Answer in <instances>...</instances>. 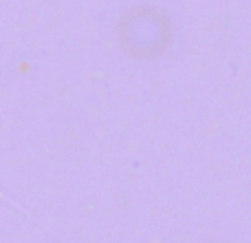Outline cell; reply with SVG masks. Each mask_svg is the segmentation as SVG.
<instances>
[{
  "instance_id": "1",
  "label": "cell",
  "mask_w": 251,
  "mask_h": 243,
  "mask_svg": "<svg viewBox=\"0 0 251 243\" xmlns=\"http://www.w3.org/2000/svg\"><path fill=\"white\" fill-rule=\"evenodd\" d=\"M49 243H64V241H49Z\"/></svg>"
}]
</instances>
